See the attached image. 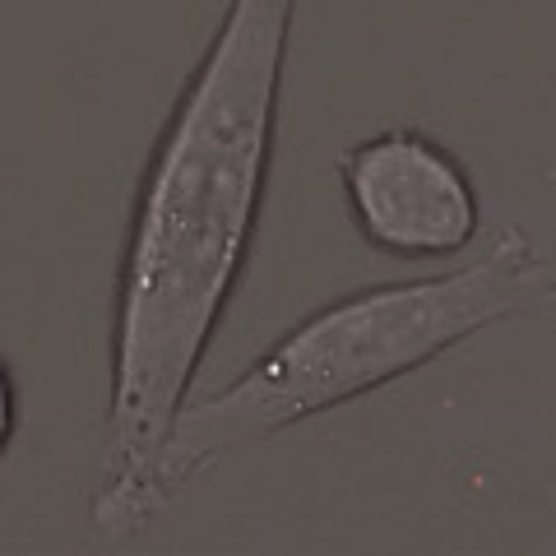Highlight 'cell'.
<instances>
[{
	"instance_id": "7a4b0ae2",
	"label": "cell",
	"mask_w": 556,
	"mask_h": 556,
	"mask_svg": "<svg viewBox=\"0 0 556 556\" xmlns=\"http://www.w3.org/2000/svg\"><path fill=\"white\" fill-rule=\"evenodd\" d=\"M353 214L380 251L441 255L478 228V204L464 172L413 130L380 135L343 159Z\"/></svg>"
},
{
	"instance_id": "6da1fadb",
	"label": "cell",
	"mask_w": 556,
	"mask_h": 556,
	"mask_svg": "<svg viewBox=\"0 0 556 556\" xmlns=\"http://www.w3.org/2000/svg\"><path fill=\"white\" fill-rule=\"evenodd\" d=\"M533 288H543V269L525 247H510L506 255L482 260L473 274H455L450 283L371 292L362 302L325 311L316 325L274 348V357L232 386V394L208 399L181 417V437L172 441V468H186L204 450H218L292 413L334 404L380 376L404 371L431 357V348L529 302Z\"/></svg>"
},
{
	"instance_id": "3957f363",
	"label": "cell",
	"mask_w": 556,
	"mask_h": 556,
	"mask_svg": "<svg viewBox=\"0 0 556 556\" xmlns=\"http://www.w3.org/2000/svg\"><path fill=\"white\" fill-rule=\"evenodd\" d=\"M14 437V376L5 371V441Z\"/></svg>"
}]
</instances>
